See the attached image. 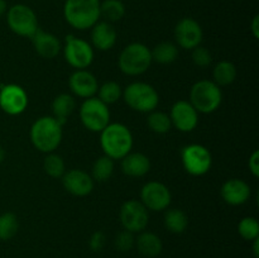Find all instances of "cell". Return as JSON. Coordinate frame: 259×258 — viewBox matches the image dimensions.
I'll use <instances>...</instances> for the list:
<instances>
[{
	"instance_id": "obj_33",
	"label": "cell",
	"mask_w": 259,
	"mask_h": 258,
	"mask_svg": "<svg viewBox=\"0 0 259 258\" xmlns=\"http://www.w3.org/2000/svg\"><path fill=\"white\" fill-rule=\"evenodd\" d=\"M238 232L245 240H254L259 238V223L255 218L245 217L238 224Z\"/></svg>"
},
{
	"instance_id": "obj_11",
	"label": "cell",
	"mask_w": 259,
	"mask_h": 258,
	"mask_svg": "<svg viewBox=\"0 0 259 258\" xmlns=\"http://www.w3.org/2000/svg\"><path fill=\"white\" fill-rule=\"evenodd\" d=\"M119 218L124 229L132 233L143 232L149 222L147 207L141 201L134 199L128 200L121 205Z\"/></svg>"
},
{
	"instance_id": "obj_8",
	"label": "cell",
	"mask_w": 259,
	"mask_h": 258,
	"mask_svg": "<svg viewBox=\"0 0 259 258\" xmlns=\"http://www.w3.org/2000/svg\"><path fill=\"white\" fill-rule=\"evenodd\" d=\"M7 22L12 32L20 37L30 38L39 28L38 19L32 8L24 4H15L8 10Z\"/></svg>"
},
{
	"instance_id": "obj_10",
	"label": "cell",
	"mask_w": 259,
	"mask_h": 258,
	"mask_svg": "<svg viewBox=\"0 0 259 258\" xmlns=\"http://www.w3.org/2000/svg\"><path fill=\"white\" fill-rule=\"evenodd\" d=\"M63 55L68 65L73 68L86 70L94 61V48L85 39L70 34L66 37Z\"/></svg>"
},
{
	"instance_id": "obj_31",
	"label": "cell",
	"mask_w": 259,
	"mask_h": 258,
	"mask_svg": "<svg viewBox=\"0 0 259 258\" xmlns=\"http://www.w3.org/2000/svg\"><path fill=\"white\" fill-rule=\"evenodd\" d=\"M19 229L17 215L13 212H4L0 215V240H9Z\"/></svg>"
},
{
	"instance_id": "obj_25",
	"label": "cell",
	"mask_w": 259,
	"mask_h": 258,
	"mask_svg": "<svg viewBox=\"0 0 259 258\" xmlns=\"http://www.w3.org/2000/svg\"><path fill=\"white\" fill-rule=\"evenodd\" d=\"M189 225V218L181 209L167 210L164 214V227L174 234H181Z\"/></svg>"
},
{
	"instance_id": "obj_1",
	"label": "cell",
	"mask_w": 259,
	"mask_h": 258,
	"mask_svg": "<svg viewBox=\"0 0 259 258\" xmlns=\"http://www.w3.org/2000/svg\"><path fill=\"white\" fill-rule=\"evenodd\" d=\"M100 146L111 159H121L133 148V134L121 123H109L100 132Z\"/></svg>"
},
{
	"instance_id": "obj_34",
	"label": "cell",
	"mask_w": 259,
	"mask_h": 258,
	"mask_svg": "<svg viewBox=\"0 0 259 258\" xmlns=\"http://www.w3.org/2000/svg\"><path fill=\"white\" fill-rule=\"evenodd\" d=\"M191 57L195 65H196L197 67L201 68L207 67L212 61V56L211 53H210V51L207 50V48L202 47L201 45L197 46V47H195L194 50H192Z\"/></svg>"
},
{
	"instance_id": "obj_12",
	"label": "cell",
	"mask_w": 259,
	"mask_h": 258,
	"mask_svg": "<svg viewBox=\"0 0 259 258\" xmlns=\"http://www.w3.org/2000/svg\"><path fill=\"white\" fill-rule=\"evenodd\" d=\"M171 191L164 184L158 181L147 182L141 191V202L152 211L166 210L171 204Z\"/></svg>"
},
{
	"instance_id": "obj_23",
	"label": "cell",
	"mask_w": 259,
	"mask_h": 258,
	"mask_svg": "<svg viewBox=\"0 0 259 258\" xmlns=\"http://www.w3.org/2000/svg\"><path fill=\"white\" fill-rule=\"evenodd\" d=\"M76 101L75 98L70 94H60L52 101L53 118L57 119L61 124H65L67 118L75 111Z\"/></svg>"
},
{
	"instance_id": "obj_22",
	"label": "cell",
	"mask_w": 259,
	"mask_h": 258,
	"mask_svg": "<svg viewBox=\"0 0 259 258\" xmlns=\"http://www.w3.org/2000/svg\"><path fill=\"white\" fill-rule=\"evenodd\" d=\"M136 243L139 252L146 257H157L163 249L161 238L152 232H141Z\"/></svg>"
},
{
	"instance_id": "obj_20",
	"label": "cell",
	"mask_w": 259,
	"mask_h": 258,
	"mask_svg": "<svg viewBox=\"0 0 259 258\" xmlns=\"http://www.w3.org/2000/svg\"><path fill=\"white\" fill-rule=\"evenodd\" d=\"M116 30L114 25L109 22H98L91 30V42L94 48L99 51H109L115 46Z\"/></svg>"
},
{
	"instance_id": "obj_17",
	"label": "cell",
	"mask_w": 259,
	"mask_h": 258,
	"mask_svg": "<svg viewBox=\"0 0 259 258\" xmlns=\"http://www.w3.org/2000/svg\"><path fill=\"white\" fill-rule=\"evenodd\" d=\"M68 86L76 96L82 99L94 98L98 93V78L88 70H76L68 78Z\"/></svg>"
},
{
	"instance_id": "obj_13",
	"label": "cell",
	"mask_w": 259,
	"mask_h": 258,
	"mask_svg": "<svg viewBox=\"0 0 259 258\" xmlns=\"http://www.w3.org/2000/svg\"><path fill=\"white\" fill-rule=\"evenodd\" d=\"M28 106V95L24 89L15 83L3 86L0 90V108L9 115H19Z\"/></svg>"
},
{
	"instance_id": "obj_7",
	"label": "cell",
	"mask_w": 259,
	"mask_h": 258,
	"mask_svg": "<svg viewBox=\"0 0 259 258\" xmlns=\"http://www.w3.org/2000/svg\"><path fill=\"white\" fill-rule=\"evenodd\" d=\"M80 119L88 131L100 133L110 123V111L106 104L96 96L85 99L80 106Z\"/></svg>"
},
{
	"instance_id": "obj_38",
	"label": "cell",
	"mask_w": 259,
	"mask_h": 258,
	"mask_svg": "<svg viewBox=\"0 0 259 258\" xmlns=\"http://www.w3.org/2000/svg\"><path fill=\"white\" fill-rule=\"evenodd\" d=\"M250 29H252L253 35L254 38L259 37V15H255L252 20V25H250Z\"/></svg>"
},
{
	"instance_id": "obj_26",
	"label": "cell",
	"mask_w": 259,
	"mask_h": 258,
	"mask_svg": "<svg viewBox=\"0 0 259 258\" xmlns=\"http://www.w3.org/2000/svg\"><path fill=\"white\" fill-rule=\"evenodd\" d=\"M237 67L230 61H220L212 71L214 82L218 86H228L237 78Z\"/></svg>"
},
{
	"instance_id": "obj_30",
	"label": "cell",
	"mask_w": 259,
	"mask_h": 258,
	"mask_svg": "<svg viewBox=\"0 0 259 258\" xmlns=\"http://www.w3.org/2000/svg\"><path fill=\"white\" fill-rule=\"evenodd\" d=\"M147 124H148V128L151 129L153 133L157 134L168 133L169 129H171L172 126L171 119H169L168 114L157 110H153L149 113L148 118H147Z\"/></svg>"
},
{
	"instance_id": "obj_32",
	"label": "cell",
	"mask_w": 259,
	"mask_h": 258,
	"mask_svg": "<svg viewBox=\"0 0 259 258\" xmlns=\"http://www.w3.org/2000/svg\"><path fill=\"white\" fill-rule=\"evenodd\" d=\"M43 168H45L46 174L48 176L53 177V179H60L65 175L66 172V166L65 161L61 156L56 153H48L47 157L45 158L43 162Z\"/></svg>"
},
{
	"instance_id": "obj_6",
	"label": "cell",
	"mask_w": 259,
	"mask_h": 258,
	"mask_svg": "<svg viewBox=\"0 0 259 258\" xmlns=\"http://www.w3.org/2000/svg\"><path fill=\"white\" fill-rule=\"evenodd\" d=\"M123 99L126 105L139 113H151L156 110L159 95L156 89L147 82H132L123 90Z\"/></svg>"
},
{
	"instance_id": "obj_39",
	"label": "cell",
	"mask_w": 259,
	"mask_h": 258,
	"mask_svg": "<svg viewBox=\"0 0 259 258\" xmlns=\"http://www.w3.org/2000/svg\"><path fill=\"white\" fill-rule=\"evenodd\" d=\"M253 242V254L255 258H259V238L252 240Z\"/></svg>"
},
{
	"instance_id": "obj_41",
	"label": "cell",
	"mask_w": 259,
	"mask_h": 258,
	"mask_svg": "<svg viewBox=\"0 0 259 258\" xmlns=\"http://www.w3.org/2000/svg\"><path fill=\"white\" fill-rule=\"evenodd\" d=\"M4 156H5L4 149H3L2 147H0V162H3V159H4Z\"/></svg>"
},
{
	"instance_id": "obj_19",
	"label": "cell",
	"mask_w": 259,
	"mask_h": 258,
	"mask_svg": "<svg viewBox=\"0 0 259 258\" xmlns=\"http://www.w3.org/2000/svg\"><path fill=\"white\" fill-rule=\"evenodd\" d=\"M33 43V47H34L35 52L43 58H47V60H52L55 58L58 53L62 50V46H61L60 39L56 37L52 33L45 32V30L38 29L34 34L30 37Z\"/></svg>"
},
{
	"instance_id": "obj_21",
	"label": "cell",
	"mask_w": 259,
	"mask_h": 258,
	"mask_svg": "<svg viewBox=\"0 0 259 258\" xmlns=\"http://www.w3.org/2000/svg\"><path fill=\"white\" fill-rule=\"evenodd\" d=\"M151 169L148 157L139 152H129L121 158V171L129 177H143Z\"/></svg>"
},
{
	"instance_id": "obj_9",
	"label": "cell",
	"mask_w": 259,
	"mask_h": 258,
	"mask_svg": "<svg viewBox=\"0 0 259 258\" xmlns=\"http://www.w3.org/2000/svg\"><path fill=\"white\" fill-rule=\"evenodd\" d=\"M181 159L184 168L191 176H204L210 171L212 164V157L209 149L197 143L184 147Z\"/></svg>"
},
{
	"instance_id": "obj_28",
	"label": "cell",
	"mask_w": 259,
	"mask_h": 258,
	"mask_svg": "<svg viewBox=\"0 0 259 258\" xmlns=\"http://www.w3.org/2000/svg\"><path fill=\"white\" fill-rule=\"evenodd\" d=\"M114 172V159L108 156H101L94 162L93 180L98 182H105L111 177Z\"/></svg>"
},
{
	"instance_id": "obj_24",
	"label": "cell",
	"mask_w": 259,
	"mask_h": 258,
	"mask_svg": "<svg viewBox=\"0 0 259 258\" xmlns=\"http://www.w3.org/2000/svg\"><path fill=\"white\" fill-rule=\"evenodd\" d=\"M152 61L161 65H169L179 57V47L172 42H161L151 51Z\"/></svg>"
},
{
	"instance_id": "obj_15",
	"label": "cell",
	"mask_w": 259,
	"mask_h": 258,
	"mask_svg": "<svg viewBox=\"0 0 259 258\" xmlns=\"http://www.w3.org/2000/svg\"><path fill=\"white\" fill-rule=\"evenodd\" d=\"M172 125L180 132L189 133L199 124V113L187 100H179L174 104L169 114Z\"/></svg>"
},
{
	"instance_id": "obj_35",
	"label": "cell",
	"mask_w": 259,
	"mask_h": 258,
	"mask_svg": "<svg viewBox=\"0 0 259 258\" xmlns=\"http://www.w3.org/2000/svg\"><path fill=\"white\" fill-rule=\"evenodd\" d=\"M134 233L128 232V230H121L115 238V247L116 249L120 250V252H128L132 248L134 247V243H136V239H134Z\"/></svg>"
},
{
	"instance_id": "obj_3",
	"label": "cell",
	"mask_w": 259,
	"mask_h": 258,
	"mask_svg": "<svg viewBox=\"0 0 259 258\" xmlns=\"http://www.w3.org/2000/svg\"><path fill=\"white\" fill-rule=\"evenodd\" d=\"M63 15L75 29L93 28L100 19V0H66Z\"/></svg>"
},
{
	"instance_id": "obj_37",
	"label": "cell",
	"mask_w": 259,
	"mask_h": 258,
	"mask_svg": "<svg viewBox=\"0 0 259 258\" xmlns=\"http://www.w3.org/2000/svg\"><path fill=\"white\" fill-rule=\"evenodd\" d=\"M248 167H249V171L252 172V175L254 177H259V152L254 151L249 157V161H248Z\"/></svg>"
},
{
	"instance_id": "obj_4",
	"label": "cell",
	"mask_w": 259,
	"mask_h": 258,
	"mask_svg": "<svg viewBox=\"0 0 259 258\" xmlns=\"http://www.w3.org/2000/svg\"><path fill=\"white\" fill-rule=\"evenodd\" d=\"M222 101V89L214 81L200 80L195 82L190 90V103L197 113H214L220 108Z\"/></svg>"
},
{
	"instance_id": "obj_5",
	"label": "cell",
	"mask_w": 259,
	"mask_h": 258,
	"mask_svg": "<svg viewBox=\"0 0 259 258\" xmlns=\"http://www.w3.org/2000/svg\"><path fill=\"white\" fill-rule=\"evenodd\" d=\"M152 61L151 50L143 43L134 42L126 46L120 52L118 66L128 76H139L149 68Z\"/></svg>"
},
{
	"instance_id": "obj_29",
	"label": "cell",
	"mask_w": 259,
	"mask_h": 258,
	"mask_svg": "<svg viewBox=\"0 0 259 258\" xmlns=\"http://www.w3.org/2000/svg\"><path fill=\"white\" fill-rule=\"evenodd\" d=\"M98 99L106 105L116 103L123 96L121 86L116 81H106L98 89Z\"/></svg>"
},
{
	"instance_id": "obj_36",
	"label": "cell",
	"mask_w": 259,
	"mask_h": 258,
	"mask_svg": "<svg viewBox=\"0 0 259 258\" xmlns=\"http://www.w3.org/2000/svg\"><path fill=\"white\" fill-rule=\"evenodd\" d=\"M89 245H90V249L93 250V252H99V250H101L104 248V245H105V234H104L103 232H100V230L95 232L91 235Z\"/></svg>"
},
{
	"instance_id": "obj_27",
	"label": "cell",
	"mask_w": 259,
	"mask_h": 258,
	"mask_svg": "<svg viewBox=\"0 0 259 258\" xmlns=\"http://www.w3.org/2000/svg\"><path fill=\"white\" fill-rule=\"evenodd\" d=\"M124 14L125 7L121 0H104L100 3V17H103L105 22H118L124 17Z\"/></svg>"
},
{
	"instance_id": "obj_16",
	"label": "cell",
	"mask_w": 259,
	"mask_h": 258,
	"mask_svg": "<svg viewBox=\"0 0 259 258\" xmlns=\"http://www.w3.org/2000/svg\"><path fill=\"white\" fill-rule=\"evenodd\" d=\"M63 187L73 196H88L94 190V180L91 175L82 169H70L62 176Z\"/></svg>"
},
{
	"instance_id": "obj_40",
	"label": "cell",
	"mask_w": 259,
	"mask_h": 258,
	"mask_svg": "<svg viewBox=\"0 0 259 258\" xmlns=\"http://www.w3.org/2000/svg\"><path fill=\"white\" fill-rule=\"evenodd\" d=\"M7 12V2L5 0H0V17Z\"/></svg>"
},
{
	"instance_id": "obj_18",
	"label": "cell",
	"mask_w": 259,
	"mask_h": 258,
	"mask_svg": "<svg viewBox=\"0 0 259 258\" xmlns=\"http://www.w3.org/2000/svg\"><path fill=\"white\" fill-rule=\"evenodd\" d=\"M220 195L227 204L239 206L245 204L250 197V186L240 179H230L223 184Z\"/></svg>"
},
{
	"instance_id": "obj_14",
	"label": "cell",
	"mask_w": 259,
	"mask_h": 258,
	"mask_svg": "<svg viewBox=\"0 0 259 258\" xmlns=\"http://www.w3.org/2000/svg\"><path fill=\"white\" fill-rule=\"evenodd\" d=\"M175 38L177 45L185 50H194L201 45L204 32L199 23L192 18H184L175 27Z\"/></svg>"
},
{
	"instance_id": "obj_2",
	"label": "cell",
	"mask_w": 259,
	"mask_h": 258,
	"mask_svg": "<svg viewBox=\"0 0 259 258\" xmlns=\"http://www.w3.org/2000/svg\"><path fill=\"white\" fill-rule=\"evenodd\" d=\"M62 124L53 116H42L30 126L32 144L43 153H52L62 141Z\"/></svg>"
}]
</instances>
